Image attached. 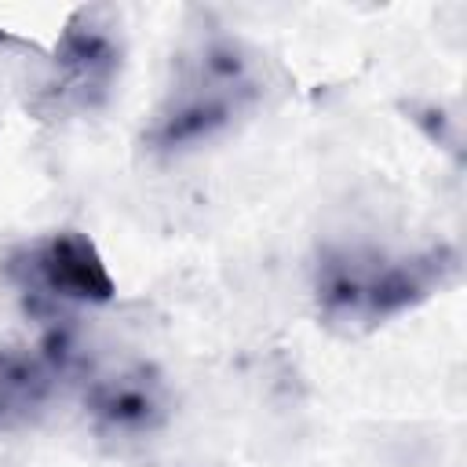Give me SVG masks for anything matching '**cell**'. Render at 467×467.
I'll return each mask as SVG.
<instances>
[{"instance_id":"277c9868","label":"cell","mask_w":467,"mask_h":467,"mask_svg":"<svg viewBox=\"0 0 467 467\" xmlns=\"http://www.w3.org/2000/svg\"><path fill=\"white\" fill-rule=\"evenodd\" d=\"M69 361L73 347L62 328H51L40 343H0V431L36 420L69 372Z\"/></svg>"},{"instance_id":"6da1fadb","label":"cell","mask_w":467,"mask_h":467,"mask_svg":"<svg viewBox=\"0 0 467 467\" xmlns=\"http://www.w3.org/2000/svg\"><path fill=\"white\" fill-rule=\"evenodd\" d=\"M456 274V252L431 244L390 252L383 244H328L314 263L317 317L343 332L365 336L390 317L431 299Z\"/></svg>"},{"instance_id":"5b68a950","label":"cell","mask_w":467,"mask_h":467,"mask_svg":"<svg viewBox=\"0 0 467 467\" xmlns=\"http://www.w3.org/2000/svg\"><path fill=\"white\" fill-rule=\"evenodd\" d=\"M106 29L109 26H95V18L80 11L62 33L55 51V80L47 84V102L62 113L95 109L109 95L120 69V47Z\"/></svg>"},{"instance_id":"3957f363","label":"cell","mask_w":467,"mask_h":467,"mask_svg":"<svg viewBox=\"0 0 467 467\" xmlns=\"http://www.w3.org/2000/svg\"><path fill=\"white\" fill-rule=\"evenodd\" d=\"M0 274L36 317L55 321L66 306H99L113 299V277L99 248L77 230H55L4 252Z\"/></svg>"},{"instance_id":"7a4b0ae2","label":"cell","mask_w":467,"mask_h":467,"mask_svg":"<svg viewBox=\"0 0 467 467\" xmlns=\"http://www.w3.org/2000/svg\"><path fill=\"white\" fill-rule=\"evenodd\" d=\"M259 95L263 88L255 58L237 40H201L175 62L171 84L142 128V146L157 157L190 153L241 120L259 102Z\"/></svg>"},{"instance_id":"8992f818","label":"cell","mask_w":467,"mask_h":467,"mask_svg":"<svg viewBox=\"0 0 467 467\" xmlns=\"http://www.w3.org/2000/svg\"><path fill=\"white\" fill-rule=\"evenodd\" d=\"M88 416L102 434L146 438L168 420V390L146 365H128L99 376L84 394Z\"/></svg>"}]
</instances>
